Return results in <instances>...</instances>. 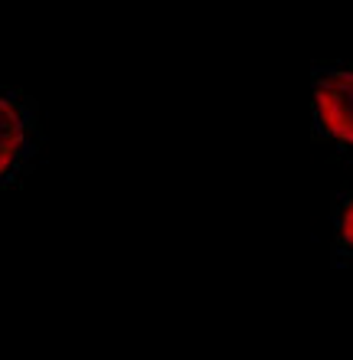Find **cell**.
Instances as JSON below:
<instances>
[{"instance_id": "1", "label": "cell", "mask_w": 353, "mask_h": 360, "mask_svg": "<svg viewBox=\"0 0 353 360\" xmlns=\"http://www.w3.org/2000/svg\"><path fill=\"white\" fill-rule=\"evenodd\" d=\"M311 124L314 141L353 161V66L321 63L311 69Z\"/></svg>"}, {"instance_id": "2", "label": "cell", "mask_w": 353, "mask_h": 360, "mask_svg": "<svg viewBox=\"0 0 353 360\" xmlns=\"http://www.w3.org/2000/svg\"><path fill=\"white\" fill-rule=\"evenodd\" d=\"M43 148L39 108L17 89H0V190L17 187Z\"/></svg>"}, {"instance_id": "3", "label": "cell", "mask_w": 353, "mask_h": 360, "mask_svg": "<svg viewBox=\"0 0 353 360\" xmlns=\"http://www.w3.org/2000/svg\"><path fill=\"white\" fill-rule=\"evenodd\" d=\"M331 256L334 266H353V180L334 193L331 207Z\"/></svg>"}]
</instances>
